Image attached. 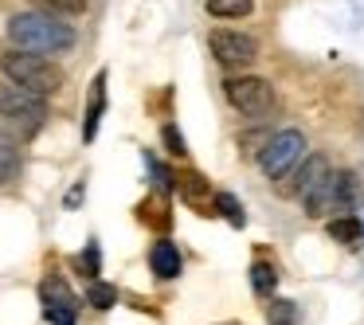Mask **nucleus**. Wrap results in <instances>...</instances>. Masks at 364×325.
Returning <instances> with one entry per match:
<instances>
[{"label":"nucleus","instance_id":"obj_1","mask_svg":"<svg viewBox=\"0 0 364 325\" xmlns=\"http://www.w3.org/2000/svg\"><path fill=\"white\" fill-rule=\"evenodd\" d=\"M9 43L16 51H32V55H63L75 48V28L59 24V16L51 12H16L9 20Z\"/></svg>","mask_w":364,"mask_h":325},{"label":"nucleus","instance_id":"obj_2","mask_svg":"<svg viewBox=\"0 0 364 325\" xmlns=\"http://www.w3.org/2000/svg\"><path fill=\"white\" fill-rule=\"evenodd\" d=\"M0 122L16 137H36L48 122V102H43V95H32L4 79L0 82Z\"/></svg>","mask_w":364,"mask_h":325},{"label":"nucleus","instance_id":"obj_3","mask_svg":"<svg viewBox=\"0 0 364 325\" xmlns=\"http://www.w3.org/2000/svg\"><path fill=\"white\" fill-rule=\"evenodd\" d=\"M0 71H4V79H9V82L32 90V95H43V98L55 95V90L63 87V71H59L48 55H32V51H16V48H12L9 55L0 59Z\"/></svg>","mask_w":364,"mask_h":325},{"label":"nucleus","instance_id":"obj_4","mask_svg":"<svg viewBox=\"0 0 364 325\" xmlns=\"http://www.w3.org/2000/svg\"><path fill=\"white\" fill-rule=\"evenodd\" d=\"M356 200H360V181H356V173H325L321 181L301 196V208H306V215H314V220H325V215H333V212L356 208Z\"/></svg>","mask_w":364,"mask_h":325},{"label":"nucleus","instance_id":"obj_5","mask_svg":"<svg viewBox=\"0 0 364 325\" xmlns=\"http://www.w3.org/2000/svg\"><path fill=\"white\" fill-rule=\"evenodd\" d=\"M301 157H306V137H301L298 129H282V134L267 137V142H262V149L255 153L262 176H270V181H282V176L290 173Z\"/></svg>","mask_w":364,"mask_h":325},{"label":"nucleus","instance_id":"obj_6","mask_svg":"<svg viewBox=\"0 0 364 325\" xmlns=\"http://www.w3.org/2000/svg\"><path fill=\"white\" fill-rule=\"evenodd\" d=\"M223 95H228V102L235 106L239 114H247V118H262V114H270V106H274V87H270L267 79H259V75L228 79L223 82Z\"/></svg>","mask_w":364,"mask_h":325},{"label":"nucleus","instance_id":"obj_7","mask_svg":"<svg viewBox=\"0 0 364 325\" xmlns=\"http://www.w3.org/2000/svg\"><path fill=\"white\" fill-rule=\"evenodd\" d=\"M208 48H212L220 67H251L259 59V40L239 32V28H215L208 36Z\"/></svg>","mask_w":364,"mask_h":325},{"label":"nucleus","instance_id":"obj_8","mask_svg":"<svg viewBox=\"0 0 364 325\" xmlns=\"http://www.w3.org/2000/svg\"><path fill=\"white\" fill-rule=\"evenodd\" d=\"M40 298H43V317L51 325H75V294L63 286V278H48L40 286Z\"/></svg>","mask_w":364,"mask_h":325},{"label":"nucleus","instance_id":"obj_9","mask_svg":"<svg viewBox=\"0 0 364 325\" xmlns=\"http://www.w3.org/2000/svg\"><path fill=\"white\" fill-rule=\"evenodd\" d=\"M325 173H333V169H329V161H325L321 153H314V157H301V161H298V169H294V176H290V184H278V192H282V196L301 200L317 181H321Z\"/></svg>","mask_w":364,"mask_h":325},{"label":"nucleus","instance_id":"obj_10","mask_svg":"<svg viewBox=\"0 0 364 325\" xmlns=\"http://www.w3.org/2000/svg\"><path fill=\"white\" fill-rule=\"evenodd\" d=\"M106 110V71L95 75L90 82V98H87V118H82V142H95L98 137V122H102Z\"/></svg>","mask_w":364,"mask_h":325},{"label":"nucleus","instance_id":"obj_11","mask_svg":"<svg viewBox=\"0 0 364 325\" xmlns=\"http://www.w3.org/2000/svg\"><path fill=\"white\" fill-rule=\"evenodd\" d=\"M149 267H153V275H157L161 282H168V278L181 275V251H176V243H168V239L153 243V251H149Z\"/></svg>","mask_w":364,"mask_h":325},{"label":"nucleus","instance_id":"obj_12","mask_svg":"<svg viewBox=\"0 0 364 325\" xmlns=\"http://www.w3.org/2000/svg\"><path fill=\"white\" fill-rule=\"evenodd\" d=\"M325 231H329L333 243H345V247H353L364 239V223L356 220V215H333V220L325 223Z\"/></svg>","mask_w":364,"mask_h":325},{"label":"nucleus","instance_id":"obj_13","mask_svg":"<svg viewBox=\"0 0 364 325\" xmlns=\"http://www.w3.org/2000/svg\"><path fill=\"white\" fill-rule=\"evenodd\" d=\"M204 9L215 20H239V16H251L255 0H204Z\"/></svg>","mask_w":364,"mask_h":325},{"label":"nucleus","instance_id":"obj_14","mask_svg":"<svg viewBox=\"0 0 364 325\" xmlns=\"http://www.w3.org/2000/svg\"><path fill=\"white\" fill-rule=\"evenodd\" d=\"M16 173H20V145H16V137H9L0 129V181L16 176Z\"/></svg>","mask_w":364,"mask_h":325},{"label":"nucleus","instance_id":"obj_15","mask_svg":"<svg viewBox=\"0 0 364 325\" xmlns=\"http://www.w3.org/2000/svg\"><path fill=\"white\" fill-rule=\"evenodd\" d=\"M251 286H255V294H274V286H278V270H274V262H267V259H259L251 267Z\"/></svg>","mask_w":364,"mask_h":325},{"label":"nucleus","instance_id":"obj_16","mask_svg":"<svg viewBox=\"0 0 364 325\" xmlns=\"http://www.w3.org/2000/svg\"><path fill=\"white\" fill-rule=\"evenodd\" d=\"M87 302H90L95 309H114V306H118V290H114L110 282H98V278H90Z\"/></svg>","mask_w":364,"mask_h":325},{"label":"nucleus","instance_id":"obj_17","mask_svg":"<svg viewBox=\"0 0 364 325\" xmlns=\"http://www.w3.org/2000/svg\"><path fill=\"white\" fill-rule=\"evenodd\" d=\"M215 212H220L223 220L231 223V228H243V223H247V215H243V204H239V200L231 196V192H220V196H215Z\"/></svg>","mask_w":364,"mask_h":325},{"label":"nucleus","instance_id":"obj_18","mask_svg":"<svg viewBox=\"0 0 364 325\" xmlns=\"http://www.w3.org/2000/svg\"><path fill=\"white\" fill-rule=\"evenodd\" d=\"M90 0H36V9L40 12H51V16H79L87 12Z\"/></svg>","mask_w":364,"mask_h":325},{"label":"nucleus","instance_id":"obj_19","mask_svg":"<svg viewBox=\"0 0 364 325\" xmlns=\"http://www.w3.org/2000/svg\"><path fill=\"white\" fill-rule=\"evenodd\" d=\"M176 188H181V192H184V200H192V204L208 196V181H204L200 173H184V176H176Z\"/></svg>","mask_w":364,"mask_h":325},{"label":"nucleus","instance_id":"obj_20","mask_svg":"<svg viewBox=\"0 0 364 325\" xmlns=\"http://www.w3.org/2000/svg\"><path fill=\"white\" fill-rule=\"evenodd\" d=\"M161 142H165V153L168 157H184L188 145H184V134L176 126H161Z\"/></svg>","mask_w":364,"mask_h":325},{"label":"nucleus","instance_id":"obj_21","mask_svg":"<svg viewBox=\"0 0 364 325\" xmlns=\"http://www.w3.org/2000/svg\"><path fill=\"white\" fill-rule=\"evenodd\" d=\"M79 270L87 278H98V243H87V251L79 255Z\"/></svg>","mask_w":364,"mask_h":325},{"label":"nucleus","instance_id":"obj_22","mask_svg":"<svg viewBox=\"0 0 364 325\" xmlns=\"http://www.w3.org/2000/svg\"><path fill=\"white\" fill-rule=\"evenodd\" d=\"M274 317H278V321H294V302H274Z\"/></svg>","mask_w":364,"mask_h":325}]
</instances>
